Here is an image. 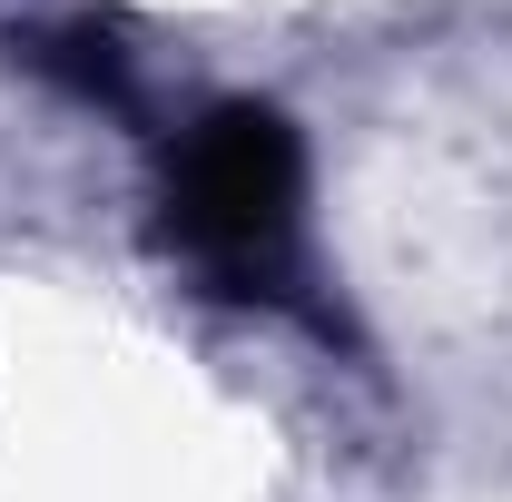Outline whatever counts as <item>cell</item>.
I'll return each instance as SVG.
<instances>
[{"instance_id": "obj_1", "label": "cell", "mask_w": 512, "mask_h": 502, "mask_svg": "<svg viewBox=\"0 0 512 502\" xmlns=\"http://www.w3.org/2000/svg\"><path fill=\"white\" fill-rule=\"evenodd\" d=\"M178 207H188V237L217 256H266L286 237V207H296V178H286V138L276 119H217L188 148V178H178Z\"/></svg>"}]
</instances>
